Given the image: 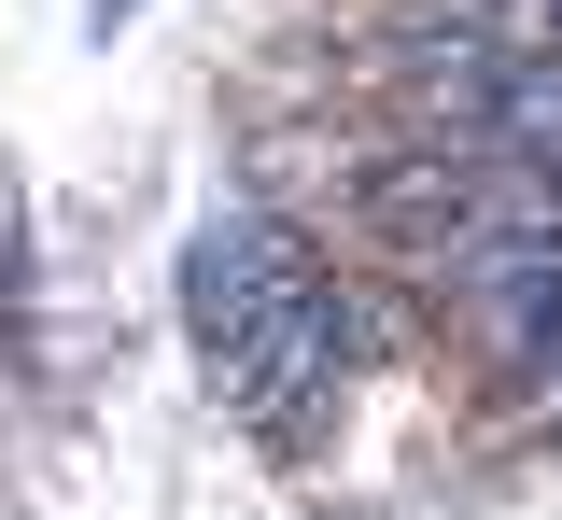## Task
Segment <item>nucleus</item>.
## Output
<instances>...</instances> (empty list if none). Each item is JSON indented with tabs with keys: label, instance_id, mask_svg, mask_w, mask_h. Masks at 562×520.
<instances>
[{
	"label": "nucleus",
	"instance_id": "nucleus-1",
	"mask_svg": "<svg viewBox=\"0 0 562 520\" xmlns=\"http://www.w3.org/2000/svg\"><path fill=\"white\" fill-rule=\"evenodd\" d=\"M351 352H366V324H351V296L324 282V268H310V282H295L268 324H239L211 366H225V394H239L268 437H310V422H324V408L351 394Z\"/></svg>",
	"mask_w": 562,
	"mask_h": 520
},
{
	"label": "nucleus",
	"instance_id": "nucleus-2",
	"mask_svg": "<svg viewBox=\"0 0 562 520\" xmlns=\"http://www.w3.org/2000/svg\"><path fill=\"white\" fill-rule=\"evenodd\" d=\"M295 282H310V239L281 212H211L183 239V324H198V352H225L239 324H268Z\"/></svg>",
	"mask_w": 562,
	"mask_h": 520
},
{
	"label": "nucleus",
	"instance_id": "nucleus-3",
	"mask_svg": "<svg viewBox=\"0 0 562 520\" xmlns=\"http://www.w3.org/2000/svg\"><path fill=\"white\" fill-rule=\"evenodd\" d=\"M479 142L506 155L520 183H549V197H562V43L492 57V84H479Z\"/></svg>",
	"mask_w": 562,
	"mask_h": 520
},
{
	"label": "nucleus",
	"instance_id": "nucleus-4",
	"mask_svg": "<svg viewBox=\"0 0 562 520\" xmlns=\"http://www.w3.org/2000/svg\"><path fill=\"white\" fill-rule=\"evenodd\" d=\"M479 197H492V183H479V155H394V169L366 183V225H380V239H408L422 268H436V253L479 225Z\"/></svg>",
	"mask_w": 562,
	"mask_h": 520
},
{
	"label": "nucleus",
	"instance_id": "nucleus-5",
	"mask_svg": "<svg viewBox=\"0 0 562 520\" xmlns=\"http://www.w3.org/2000/svg\"><path fill=\"white\" fill-rule=\"evenodd\" d=\"M85 14H99V29H127V14H140V0H85Z\"/></svg>",
	"mask_w": 562,
	"mask_h": 520
}]
</instances>
